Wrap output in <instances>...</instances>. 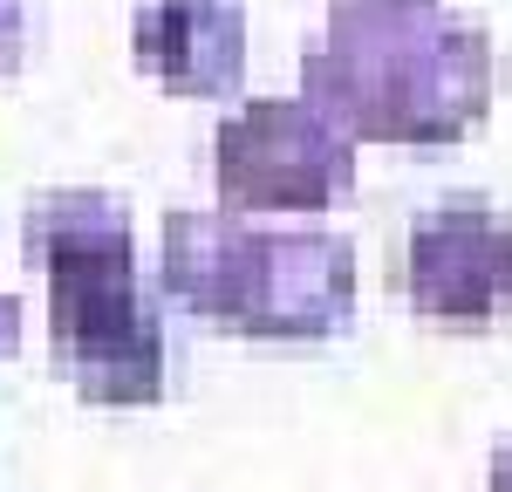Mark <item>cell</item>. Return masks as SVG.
<instances>
[{
  "label": "cell",
  "instance_id": "obj_1",
  "mask_svg": "<svg viewBox=\"0 0 512 492\" xmlns=\"http://www.w3.org/2000/svg\"><path fill=\"white\" fill-rule=\"evenodd\" d=\"M492 89L499 55L485 21L437 0H342L328 14V35L301 55V96L355 144H451L492 110Z\"/></svg>",
  "mask_w": 512,
  "mask_h": 492
},
{
  "label": "cell",
  "instance_id": "obj_4",
  "mask_svg": "<svg viewBox=\"0 0 512 492\" xmlns=\"http://www.w3.org/2000/svg\"><path fill=\"white\" fill-rule=\"evenodd\" d=\"M403 301L437 328H492L512 315V212L492 199H444L410 219Z\"/></svg>",
  "mask_w": 512,
  "mask_h": 492
},
{
  "label": "cell",
  "instance_id": "obj_3",
  "mask_svg": "<svg viewBox=\"0 0 512 492\" xmlns=\"http://www.w3.org/2000/svg\"><path fill=\"white\" fill-rule=\"evenodd\" d=\"M212 185L226 212H328L355 192V137L308 96H253L219 123Z\"/></svg>",
  "mask_w": 512,
  "mask_h": 492
},
{
  "label": "cell",
  "instance_id": "obj_11",
  "mask_svg": "<svg viewBox=\"0 0 512 492\" xmlns=\"http://www.w3.org/2000/svg\"><path fill=\"white\" fill-rule=\"evenodd\" d=\"M335 7H342V0H335ZM390 7H431V0H390Z\"/></svg>",
  "mask_w": 512,
  "mask_h": 492
},
{
  "label": "cell",
  "instance_id": "obj_5",
  "mask_svg": "<svg viewBox=\"0 0 512 492\" xmlns=\"http://www.w3.org/2000/svg\"><path fill=\"white\" fill-rule=\"evenodd\" d=\"M355 315V246L335 233H260V274L246 294L239 335L260 342H315Z\"/></svg>",
  "mask_w": 512,
  "mask_h": 492
},
{
  "label": "cell",
  "instance_id": "obj_9",
  "mask_svg": "<svg viewBox=\"0 0 512 492\" xmlns=\"http://www.w3.org/2000/svg\"><path fill=\"white\" fill-rule=\"evenodd\" d=\"M485 492H512V438H499V451H492V472H485Z\"/></svg>",
  "mask_w": 512,
  "mask_h": 492
},
{
  "label": "cell",
  "instance_id": "obj_10",
  "mask_svg": "<svg viewBox=\"0 0 512 492\" xmlns=\"http://www.w3.org/2000/svg\"><path fill=\"white\" fill-rule=\"evenodd\" d=\"M14 342H21V301H14V294H0V356H7Z\"/></svg>",
  "mask_w": 512,
  "mask_h": 492
},
{
  "label": "cell",
  "instance_id": "obj_7",
  "mask_svg": "<svg viewBox=\"0 0 512 492\" xmlns=\"http://www.w3.org/2000/svg\"><path fill=\"white\" fill-rule=\"evenodd\" d=\"M260 233L253 219H239L226 205H198L164 219V294L185 301L198 322L239 328L246 294L260 274Z\"/></svg>",
  "mask_w": 512,
  "mask_h": 492
},
{
  "label": "cell",
  "instance_id": "obj_2",
  "mask_svg": "<svg viewBox=\"0 0 512 492\" xmlns=\"http://www.w3.org/2000/svg\"><path fill=\"white\" fill-rule=\"evenodd\" d=\"M21 253L48 274V335L82 397L158 404L164 322L137 287L130 212L103 192H48L21 219Z\"/></svg>",
  "mask_w": 512,
  "mask_h": 492
},
{
  "label": "cell",
  "instance_id": "obj_6",
  "mask_svg": "<svg viewBox=\"0 0 512 492\" xmlns=\"http://www.w3.org/2000/svg\"><path fill=\"white\" fill-rule=\"evenodd\" d=\"M130 55L178 96H226L246 76V0H137Z\"/></svg>",
  "mask_w": 512,
  "mask_h": 492
},
{
  "label": "cell",
  "instance_id": "obj_8",
  "mask_svg": "<svg viewBox=\"0 0 512 492\" xmlns=\"http://www.w3.org/2000/svg\"><path fill=\"white\" fill-rule=\"evenodd\" d=\"M28 55V0H0V82Z\"/></svg>",
  "mask_w": 512,
  "mask_h": 492
}]
</instances>
